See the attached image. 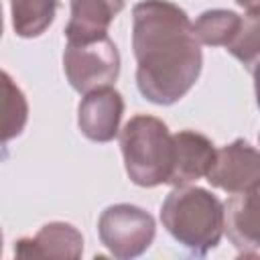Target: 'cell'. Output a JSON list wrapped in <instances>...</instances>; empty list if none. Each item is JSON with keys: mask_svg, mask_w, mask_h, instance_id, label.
<instances>
[{"mask_svg": "<svg viewBox=\"0 0 260 260\" xmlns=\"http://www.w3.org/2000/svg\"><path fill=\"white\" fill-rule=\"evenodd\" d=\"M136 87L156 106H173L201 73L203 53L189 14L169 0H140L132 8Z\"/></svg>", "mask_w": 260, "mask_h": 260, "instance_id": "1", "label": "cell"}, {"mask_svg": "<svg viewBox=\"0 0 260 260\" xmlns=\"http://www.w3.org/2000/svg\"><path fill=\"white\" fill-rule=\"evenodd\" d=\"M160 221L177 244L205 256L223 236V203L203 187H173L160 205Z\"/></svg>", "mask_w": 260, "mask_h": 260, "instance_id": "2", "label": "cell"}, {"mask_svg": "<svg viewBox=\"0 0 260 260\" xmlns=\"http://www.w3.org/2000/svg\"><path fill=\"white\" fill-rule=\"evenodd\" d=\"M118 134L130 181L138 187L167 185L173 162V134L169 126L154 116L138 114Z\"/></svg>", "mask_w": 260, "mask_h": 260, "instance_id": "3", "label": "cell"}, {"mask_svg": "<svg viewBox=\"0 0 260 260\" xmlns=\"http://www.w3.org/2000/svg\"><path fill=\"white\" fill-rule=\"evenodd\" d=\"M156 234L154 217L132 203H116L102 211L98 219V236L106 250L120 260L144 254Z\"/></svg>", "mask_w": 260, "mask_h": 260, "instance_id": "4", "label": "cell"}, {"mask_svg": "<svg viewBox=\"0 0 260 260\" xmlns=\"http://www.w3.org/2000/svg\"><path fill=\"white\" fill-rule=\"evenodd\" d=\"M63 71L69 85L79 93L114 85L120 75V53L110 37L87 43H67Z\"/></svg>", "mask_w": 260, "mask_h": 260, "instance_id": "5", "label": "cell"}, {"mask_svg": "<svg viewBox=\"0 0 260 260\" xmlns=\"http://www.w3.org/2000/svg\"><path fill=\"white\" fill-rule=\"evenodd\" d=\"M209 185L232 193H244L260 187V154L244 138L215 148L213 162L205 175Z\"/></svg>", "mask_w": 260, "mask_h": 260, "instance_id": "6", "label": "cell"}, {"mask_svg": "<svg viewBox=\"0 0 260 260\" xmlns=\"http://www.w3.org/2000/svg\"><path fill=\"white\" fill-rule=\"evenodd\" d=\"M124 98L112 85L83 93L77 106V126L91 142H110L120 132Z\"/></svg>", "mask_w": 260, "mask_h": 260, "instance_id": "7", "label": "cell"}, {"mask_svg": "<svg viewBox=\"0 0 260 260\" xmlns=\"http://www.w3.org/2000/svg\"><path fill=\"white\" fill-rule=\"evenodd\" d=\"M258 223V189L232 193L223 203V234L240 256L256 258L260 254Z\"/></svg>", "mask_w": 260, "mask_h": 260, "instance_id": "8", "label": "cell"}, {"mask_svg": "<svg viewBox=\"0 0 260 260\" xmlns=\"http://www.w3.org/2000/svg\"><path fill=\"white\" fill-rule=\"evenodd\" d=\"M213 142L195 130H181L173 134V162L167 185L183 187L203 179L213 162Z\"/></svg>", "mask_w": 260, "mask_h": 260, "instance_id": "9", "label": "cell"}, {"mask_svg": "<svg viewBox=\"0 0 260 260\" xmlns=\"http://www.w3.org/2000/svg\"><path fill=\"white\" fill-rule=\"evenodd\" d=\"M81 254L83 236L67 221H49L35 238H20L14 242L16 258H79Z\"/></svg>", "mask_w": 260, "mask_h": 260, "instance_id": "10", "label": "cell"}, {"mask_svg": "<svg viewBox=\"0 0 260 260\" xmlns=\"http://www.w3.org/2000/svg\"><path fill=\"white\" fill-rule=\"evenodd\" d=\"M71 18L65 26L67 43H87L108 37L112 20L122 12L126 0H69Z\"/></svg>", "mask_w": 260, "mask_h": 260, "instance_id": "11", "label": "cell"}, {"mask_svg": "<svg viewBox=\"0 0 260 260\" xmlns=\"http://www.w3.org/2000/svg\"><path fill=\"white\" fill-rule=\"evenodd\" d=\"M28 122V102L16 81L0 69V144L20 136Z\"/></svg>", "mask_w": 260, "mask_h": 260, "instance_id": "12", "label": "cell"}, {"mask_svg": "<svg viewBox=\"0 0 260 260\" xmlns=\"http://www.w3.org/2000/svg\"><path fill=\"white\" fill-rule=\"evenodd\" d=\"M244 24V16L225 10V8H213L205 10L197 16L195 22H191L193 35L199 41V45H209V47H230L234 39L238 37L240 28Z\"/></svg>", "mask_w": 260, "mask_h": 260, "instance_id": "13", "label": "cell"}, {"mask_svg": "<svg viewBox=\"0 0 260 260\" xmlns=\"http://www.w3.org/2000/svg\"><path fill=\"white\" fill-rule=\"evenodd\" d=\"M57 0H10L12 26L22 39L41 37L57 14Z\"/></svg>", "mask_w": 260, "mask_h": 260, "instance_id": "14", "label": "cell"}, {"mask_svg": "<svg viewBox=\"0 0 260 260\" xmlns=\"http://www.w3.org/2000/svg\"><path fill=\"white\" fill-rule=\"evenodd\" d=\"M258 14H252L248 12L244 16V24L238 32V37L234 39V43L228 47V51L238 59L242 61L250 71H254L256 63H258Z\"/></svg>", "mask_w": 260, "mask_h": 260, "instance_id": "15", "label": "cell"}, {"mask_svg": "<svg viewBox=\"0 0 260 260\" xmlns=\"http://www.w3.org/2000/svg\"><path fill=\"white\" fill-rule=\"evenodd\" d=\"M246 12H252V14H258L260 12V0H236Z\"/></svg>", "mask_w": 260, "mask_h": 260, "instance_id": "16", "label": "cell"}, {"mask_svg": "<svg viewBox=\"0 0 260 260\" xmlns=\"http://www.w3.org/2000/svg\"><path fill=\"white\" fill-rule=\"evenodd\" d=\"M2 248H4V234L0 230V256H2Z\"/></svg>", "mask_w": 260, "mask_h": 260, "instance_id": "17", "label": "cell"}, {"mask_svg": "<svg viewBox=\"0 0 260 260\" xmlns=\"http://www.w3.org/2000/svg\"><path fill=\"white\" fill-rule=\"evenodd\" d=\"M2 28H4V18H2V6H0V37H2Z\"/></svg>", "mask_w": 260, "mask_h": 260, "instance_id": "18", "label": "cell"}]
</instances>
